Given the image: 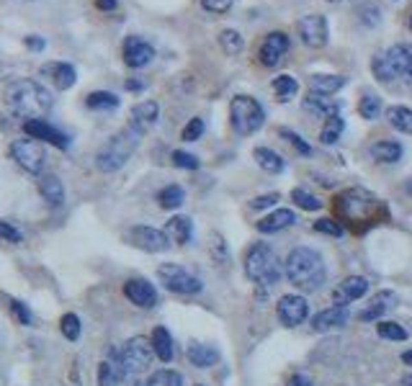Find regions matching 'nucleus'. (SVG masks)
<instances>
[{
    "label": "nucleus",
    "instance_id": "ea45409f",
    "mask_svg": "<svg viewBox=\"0 0 412 386\" xmlns=\"http://www.w3.org/2000/svg\"><path fill=\"white\" fill-rule=\"evenodd\" d=\"M296 88H299V83L291 75H278L274 80V90L276 96H278V101H289L296 93Z\"/></svg>",
    "mask_w": 412,
    "mask_h": 386
},
{
    "label": "nucleus",
    "instance_id": "f3484780",
    "mask_svg": "<svg viewBox=\"0 0 412 386\" xmlns=\"http://www.w3.org/2000/svg\"><path fill=\"white\" fill-rule=\"evenodd\" d=\"M121 54H124V62H127L129 67L139 70V67H145V64L152 62L155 49H152V44H147L145 39H139V36H127Z\"/></svg>",
    "mask_w": 412,
    "mask_h": 386
},
{
    "label": "nucleus",
    "instance_id": "a878e982",
    "mask_svg": "<svg viewBox=\"0 0 412 386\" xmlns=\"http://www.w3.org/2000/svg\"><path fill=\"white\" fill-rule=\"evenodd\" d=\"M304 108L306 111H315V114H319L322 118H332V116H340V106L335 103V101H330L328 96H319V93H306L304 98Z\"/></svg>",
    "mask_w": 412,
    "mask_h": 386
},
{
    "label": "nucleus",
    "instance_id": "58836bf2",
    "mask_svg": "<svg viewBox=\"0 0 412 386\" xmlns=\"http://www.w3.org/2000/svg\"><path fill=\"white\" fill-rule=\"evenodd\" d=\"M376 333L384 337V340H394V343H402V340H407V330L397 324V322H379L376 324Z\"/></svg>",
    "mask_w": 412,
    "mask_h": 386
},
{
    "label": "nucleus",
    "instance_id": "052dcab7",
    "mask_svg": "<svg viewBox=\"0 0 412 386\" xmlns=\"http://www.w3.org/2000/svg\"><path fill=\"white\" fill-rule=\"evenodd\" d=\"M402 386H412V374H407L402 378Z\"/></svg>",
    "mask_w": 412,
    "mask_h": 386
},
{
    "label": "nucleus",
    "instance_id": "7ed1b4c3",
    "mask_svg": "<svg viewBox=\"0 0 412 386\" xmlns=\"http://www.w3.org/2000/svg\"><path fill=\"white\" fill-rule=\"evenodd\" d=\"M371 73L381 83L402 80L407 88H412V47L410 44H394L384 54H376L371 60Z\"/></svg>",
    "mask_w": 412,
    "mask_h": 386
},
{
    "label": "nucleus",
    "instance_id": "e2e57ef3",
    "mask_svg": "<svg viewBox=\"0 0 412 386\" xmlns=\"http://www.w3.org/2000/svg\"><path fill=\"white\" fill-rule=\"evenodd\" d=\"M328 3H340V0H328Z\"/></svg>",
    "mask_w": 412,
    "mask_h": 386
},
{
    "label": "nucleus",
    "instance_id": "f03ea898",
    "mask_svg": "<svg viewBox=\"0 0 412 386\" xmlns=\"http://www.w3.org/2000/svg\"><path fill=\"white\" fill-rule=\"evenodd\" d=\"M286 279L302 291H317L328 279L322 255L312 247H294L286 257Z\"/></svg>",
    "mask_w": 412,
    "mask_h": 386
},
{
    "label": "nucleus",
    "instance_id": "2f4dec72",
    "mask_svg": "<svg viewBox=\"0 0 412 386\" xmlns=\"http://www.w3.org/2000/svg\"><path fill=\"white\" fill-rule=\"evenodd\" d=\"M253 157L265 172H281L284 170V157H281L278 152L268 150V147H255Z\"/></svg>",
    "mask_w": 412,
    "mask_h": 386
},
{
    "label": "nucleus",
    "instance_id": "f8f14e48",
    "mask_svg": "<svg viewBox=\"0 0 412 386\" xmlns=\"http://www.w3.org/2000/svg\"><path fill=\"white\" fill-rule=\"evenodd\" d=\"M276 314H278V320H281L284 327H296V324H302L309 317V304L299 294H286L276 304Z\"/></svg>",
    "mask_w": 412,
    "mask_h": 386
},
{
    "label": "nucleus",
    "instance_id": "4468645a",
    "mask_svg": "<svg viewBox=\"0 0 412 386\" xmlns=\"http://www.w3.org/2000/svg\"><path fill=\"white\" fill-rule=\"evenodd\" d=\"M23 131L32 137V140H42V142H49L54 147H60V150H67L70 147V137L60 131L57 127L52 124H47L44 118H32V121H23Z\"/></svg>",
    "mask_w": 412,
    "mask_h": 386
},
{
    "label": "nucleus",
    "instance_id": "aec40b11",
    "mask_svg": "<svg viewBox=\"0 0 412 386\" xmlns=\"http://www.w3.org/2000/svg\"><path fill=\"white\" fill-rule=\"evenodd\" d=\"M394 307H397V294H394V291H379V294L369 301V307L359 311V320L374 322V320H379L381 314L391 311Z\"/></svg>",
    "mask_w": 412,
    "mask_h": 386
},
{
    "label": "nucleus",
    "instance_id": "1a4fd4ad",
    "mask_svg": "<svg viewBox=\"0 0 412 386\" xmlns=\"http://www.w3.org/2000/svg\"><path fill=\"white\" fill-rule=\"evenodd\" d=\"M155 350L147 337H132L127 340L124 350H121V365H124V374L127 376H139L145 374L149 365H152Z\"/></svg>",
    "mask_w": 412,
    "mask_h": 386
},
{
    "label": "nucleus",
    "instance_id": "412c9836",
    "mask_svg": "<svg viewBox=\"0 0 412 386\" xmlns=\"http://www.w3.org/2000/svg\"><path fill=\"white\" fill-rule=\"evenodd\" d=\"M346 322H348V309L346 307H330V309H322L319 314L312 317V330L315 333H328V330L343 327Z\"/></svg>",
    "mask_w": 412,
    "mask_h": 386
},
{
    "label": "nucleus",
    "instance_id": "9d476101",
    "mask_svg": "<svg viewBox=\"0 0 412 386\" xmlns=\"http://www.w3.org/2000/svg\"><path fill=\"white\" fill-rule=\"evenodd\" d=\"M11 157L16 160L19 168H23L32 175H39L47 162V152H44L42 142L36 140H16L11 144Z\"/></svg>",
    "mask_w": 412,
    "mask_h": 386
},
{
    "label": "nucleus",
    "instance_id": "5701e85b",
    "mask_svg": "<svg viewBox=\"0 0 412 386\" xmlns=\"http://www.w3.org/2000/svg\"><path fill=\"white\" fill-rule=\"evenodd\" d=\"M296 222V214L291 209H278L274 214H268L265 219L258 222V232H263V235H274V232H281L286 227H291Z\"/></svg>",
    "mask_w": 412,
    "mask_h": 386
},
{
    "label": "nucleus",
    "instance_id": "bf43d9fd",
    "mask_svg": "<svg viewBox=\"0 0 412 386\" xmlns=\"http://www.w3.org/2000/svg\"><path fill=\"white\" fill-rule=\"evenodd\" d=\"M402 363L412 368V350H404V353H402Z\"/></svg>",
    "mask_w": 412,
    "mask_h": 386
},
{
    "label": "nucleus",
    "instance_id": "3c124183",
    "mask_svg": "<svg viewBox=\"0 0 412 386\" xmlns=\"http://www.w3.org/2000/svg\"><path fill=\"white\" fill-rule=\"evenodd\" d=\"M281 137H286V140L291 142V144H294V147H296L299 152H302V155H309V152H312V147H309V144H306V142L302 140L299 134H294V131H289V129H281Z\"/></svg>",
    "mask_w": 412,
    "mask_h": 386
},
{
    "label": "nucleus",
    "instance_id": "79ce46f5",
    "mask_svg": "<svg viewBox=\"0 0 412 386\" xmlns=\"http://www.w3.org/2000/svg\"><path fill=\"white\" fill-rule=\"evenodd\" d=\"M291 198H294V204L299 206V209H304V211H317L319 206H322L312 193L302 191V188H294V191H291Z\"/></svg>",
    "mask_w": 412,
    "mask_h": 386
},
{
    "label": "nucleus",
    "instance_id": "6e6d98bb",
    "mask_svg": "<svg viewBox=\"0 0 412 386\" xmlns=\"http://www.w3.org/2000/svg\"><path fill=\"white\" fill-rule=\"evenodd\" d=\"M26 44H29L32 49H36V52H42L44 47H47V42H44L42 36H26Z\"/></svg>",
    "mask_w": 412,
    "mask_h": 386
},
{
    "label": "nucleus",
    "instance_id": "8fccbe9b",
    "mask_svg": "<svg viewBox=\"0 0 412 386\" xmlns=\"http://www.w3.org/2000/svg\"><path fill=\"white\" fill-rule=\"evenodd\" d=\"M0 240H3V242H11V245H19V242H21V232H19L11 222H3V219H0Z\"/></svg>",
    "mask_w": 412,
    "mask_h": 386
},
{
    "label": "nucleus",
    "instance_id": "c03bdc74",
    "mask_svg": "<svg viewBox=\"0 0 412 386\" xmlns=\"http://www.w3.org/2000/svg\"><path fill=\"white\" fill-rule=\"evenodd\" d=\"M173 165L183 168V170H196L199 168V157H193V155H189V152L183 150H175L173 152Z\"/></svg>",
    "mask_w": 412,
    "mask_h": 386
},
{
    "label": "nucleus",
    "instance_id": "39448f33",
    "mask_svg": "<svg viewBox=\"0 0 412 386\" xmlns=\"http://www.w3.org/2000/svg\"><path fill=\"white\" fill-rule=\"evenodd\" d=\"M245 273L247 279L260 286H276L281 281V266L276 260V253L265 242H255L245 255Z\"/></svg>",
    "mask_w": 412,
    "mask_h": 386
},
{
    "label": "nucleus",
    "instance_id": "20e7f679",
    "mask_svg": "<svg viewBox=\"0 0 412 386\" xmlns=\"http://www.w3.org/2000/svg\"><path fill=\"white\" fill-rule=\"evenodd\" d=\"M139 134L137 129H121L119 134H114L111 140L98 150V155H95V168L101 172H117L119 168H124L127 165V160L134 155V150H137L139 144Z\"/></svg>",
    "mask_w": 412,
    "mask_h": 386
},
{
    "label": "nucleus",
    "instance_id": "2eb2a0df",
    "mask_svg": "<svg viewBox=\"0 0 412 386\" xmlns=\"http://www.w3.org/2000/svg\"><path fill=\"white\" fill-rule=\"evenodd\" d=\"M289 52V36L284 31L268 34L258 49V60L263 67H276V64L284 60V54Z\"/></svg>",
    "mask_w": 412,
    "mask_h": 386
},
{
    "label": "nucleus",
    "instance_id": "c756f323",
    "mask_svg": "<svg viewBox=\"0 0 412 386\" xmlns=\"http://www.w3.org/2000/svg\"><path fill=\"white\" fill-rule=\"evenodd\" d=\"M44 73H52L54 86L60 88V90H70V88L75 86V80H77V75H75V67H73V64H67V62L49 64V67H44Z\"/></svg>",
    "mask_w": 412,
    "mask_h": 386
},
{
    "label": "nucleus",
    "instance_id": "37998d69",
    "mask_svg": "<svg viewBox=\"0 0 412 386\" xmlns=\"http://www.w3.org/2000/svg\"><path fill=\"white\" fill-rule=\"evenodd\" d=\"M60 330L67 340H77L80 337V320H77V314H64L62 320H60Z\"/></svg>",
    "mask_w": 412,
    "mask_h": 386
},
{
    "label": "nucleus",
    "instance_id": "6ab92c4d",
    "mask_svg": "<svg viewBox=\"0 0 412 386\" xmlns=\"http://www.w3.org/2000/svg\"><path fill=\"white\" fill-rule=\"evenodd\" d=\"M124 365H121V353L111 350L106 361H101L98 365V386H121L124 378Z\"/></svg>",
    "mask_w": 412,
    "mask_h": 386
},
{
    "label": "nucleus",
    "instance_id": "5fc2aeb1",
    "mask_svg": "<svg viewBox=\"0 0 412 386\" xmlns=\"http://www.w3.org/2000/svg\"><path fill=\"white\" fill-rule=\"evenodd\" d=\"M286 386H315V384H312V378H309V376L296 374V376H291V378H289V384H286Z\"/></svg>",
    "mask_w": 412,
    "mask_h": 386
},
{
    "label": "nucleus",
    "instance_id": "9b49d317",
    "mask_svg": "<svg viewBox=\"0 0 412 386\" xmlns=\"http://www.w3.org/2000/svg\"><path fill=\"white\" fill-rule=\"evenodd\" d=\"M296 31L302 36V42L312 49H319L328 44V18L322 13H309L304 18H299Z\"/></svg>",
    "mask_w": 412,
    "mask_h": 386
},
{
    "label": "nucleus",
    "instance_id": "6e6552de",
    "mask_svg": "<svg viewBox=\"0 0 412 386\" xmlns=\"http://www.w3.org/2000/svg\"><path fill=\"white\" fill-rule=\"evenodd\" d=\"M158 279L173 294H199L204 289L199 276H193L191 270H186L183 266H175V263H162L158 268Z\"/></svg>",
    "mask_w": 412,
    "mask_h": 386
},
{
    "label": "nucleus",
    "instance_id": "49530a36",
    "mask_svg": "<svg viewBox=\"0 0 412 386\" xmlns=\"http://www.w3.org/2000/svg\"><path fill=\"white\" fill-rule=\"evenodd\" d=\"M11 311H13V317L21 322V324H26V327H32L34 317H32V311H29V307H26L23 301L13 299V301H11Z\"/></svg>",
    "mask_w": 412,
    "mask_h": 386
},
{
    "label": "nucleus",
    "instance_id": "423d86ee",
    "mask_svg": "<svg viewBox=\"0 0 412 386\" xmlns=\"http://www.w3.org/2000/svg\"><path fill=\"white\" fill-rule=\"evenodd\" d=\"M332 206H338L340 216H343L353 229L363 232L361 222L374 224L371 219H374V209L379 206V198H374V196H369V193H363V191H346V193H340L338 201Z\"/></svg>",
    "mask_w": 412,
    "mask_h": 386
},
{
    "label": "nucleus",
    "instance_id": "a19ab883",
    "mask_svg": "<svg viewBox=\"0 0 412 386\" xmlns=\"http://www.w3.org/2000/svg\"><path fill=\"white\" fill-rule=\"evenodd\" d=\"M379 111H381V101L376 96H363V98H361L359 114L366 118V121H374V118L379 116Z\"/></svg>",
    "mask_w": 412,
    "mask_h": 386
},
{
    "label": "nucleus",
    "instance_id": "72a5a7b5",
    "mask_svg": "<svg viewBox=\"0 0 412 386\" xmlns=\"http://www.w3.org/2000/svg\"><path fill=\"white\" fill-rule=\"evenodd\" d=\"M85 103L93 111H114L119 106V98L114 93H108V90H95V93L85 98Z\"/></svg>",
    "mask_w": 412,
    "mask_h": 386
},
{
    "label": "nucleus",
    "instance_id": "4d7b16f0",
    "mask_svg": "<svg viewBox=\"0 0 412 386\" xmlns=\"http://www.w3.org/2000/svg\"><path fill=\"white\" fill-rule=\"evenodd\" d=\"M95 5H98L101 11H114V8H117V0H95Z\"/></svg>",
    "mask_w": 412,
    "mask_h": 386
},
{
    "label": "nucleus",
    "instance_id": "ddd939ff",
    "mask_svg": "<svg viewBox=\"0 0 412 386\" xmlns=\"http://www.w3.org/2000/svg\"><path fill=\"white\" fill-rule=\"evenodd\" d=\"M129 242L145 253H162L170 247V240L165 232H160L155 227H134L129 232Z\"/></svg>",
    "mask_w": 412,
    "mask_h": 386
},
{
    "label": "nucleus",
    "instance_id": "a18cd8bd",
    "mask_svg": "<svg viewBox=\"0 0 412 386\" xmlns=\"http://www.w3.org/2000/svg\"><path fill=\"white\" fill-rule=\"evenodd\" d=\"M204 134V121L201 118H191L189 124L183 127V134H180V140L183 142H196Z\"/></svg>",
    "mask_w": 412,
    "mask_h": 386
},
{
    "label": "nucleus",
    "instance_id": "0e129e2a",
    "mask_svg": "<svg viewBox=\"0 0 412 386\" xmlns=\"http://www.w3.org/2000/svg\"><path fill=\"white\" fill-rule=\"evenodd\" d=\"M410 29H412V16H410Z\"/></svg>",
    "mask_w": 412,
    "mask_h": 386
},
{
    "label": "nucleus",
    "instance_id": "a211bd4d",
    "mask_svg": "<svg viewBox=\"0 0 412 386\" xmlns=\"http://www.w3.org/2000/svg\"><path fill=\"white\" fill-rule=\"evenodd\" d=\"M369 291V281L363 276H348V279L338 283V289L332 291V304L335 307H348L356 299H361Z\"/></svg>",
    "mask_w": 412,
    "mask_h": 386
},
{
    "label": "nucleus",
    "instance_id": "de8ad7c7",
    "mask_svg": "<svg viewBox=\"0 0 412 386\" xmlns=\"http://www.w3.org/2000/svg\"><path fill=\"white\" fill-rule=\"evenodd\" d=\"M234 0H201V8L206 13H217V16H222L232 8Z\"/></svg>",
    "mask_w": 412,
    "mask_h": 386
},
{
    "label": "nucleus",
    "instance_id": "bb28decb",
    "mask_svg": "<svg viewBox=\"0 0 412 386\" xmlns=\"http://www.w3.org/2000/svg\"><path fill=\"white\" fill-rule=\"evenodd\" d=\"M149 343H152V350H155V355H158L162 363H170V361H173V355H175V350H173V337H170V333L165 327H155Z\"/></svg>",
    "mask_w": 412,
    "mask_h": 386
},
{
    "label": "nucleus",
    "instance_id": "864d4df0",
    "mask_svg": "<svg viewBox=\"0 0 412 386\" xmlns=\"http://www.w3.org/2000/svg\"><path fill=\"white\" fill-rule=\"evenodd\" d=\"M276 201H278V193H265L260 198H255L253 209H265V206H274Z\"/></svg>",
    "mask_w": 412,
    "mask_h": 386
},
{
    "label": "nucleus",
    "instance_id": "4c0bfd02",
    "mask_svg": "<svg viewBox=\"0 0 412 386\" xmlns=\"http://www.w3.org/2000/svg\"><path fill=\"white\" fill-rule=\"evenodd\" d=\"M343 129H346V124H343V118L340 116L325 118V127H322V131H319V142H322V144H332V142H338V137L343 134Z\"/></svg>",
    "mask_w": 412,
    "mask_h": 386
},
{
    "label": "nucleus",
    "instance_id": "09e8293b",
    "mask_svg": "<svg viewBox=\"0 0 412 386\" xmlns=\"http://www.w3.org/2000/svg\"><path fill=\"white\" fill-rule=\"evenodd\" d=\"M312 229H315V232H322V235H330V237L343 235V227H340L338 222H332V219H319V222H315Z\"/></svg>",
    "mask_w": 412,
    "mask_h": 386
},
{
    "label": "nucleus",
    "instance_id": "f257e3e1",
    "mask_svg": "<svg viewBox=\"0 0 412 386\" xmlns=\"http://www.w3.org/2000/svg\"><path fill=\"white\" fill-rule=\"evenodd\" d=\"M5 103L11 108L16 116L26 118H44L52 108V93L36 83V80H16L11 86L5 88Z\"/></svg>",
    "mask_w": 412,
    "mask_h": 386
},
{
    "label": "nucleus",
    "instance_id": "f704fd0d",
    "mask_svg": "<svg viewBox=\"0 0 412 386\" xmlns=\"http://www.w3.org/2000/svg\"><path fill=\"white\" fill-rule=\"evenodd\" d=\"M183 201H186V193H183L180 185H165V188L158 193V204L162 206V209H168V211L183 206Z\"/></svg>",
    "mask_w": 412,
    "mask_h": 386
},
{
    "label": "nucleus",
    "instance_id": "c85d7f7f",
    "mask_svg": "<svg viewBox=\"0 0 412 386\" xmlns=\"http://www.w3.org/2000/svg\"><path fill=\"white\" fill-rule=\"evenodd\" d=\"M346 86L343 75H312L309 77V90L319 96H335L340 88Z\"/></svg>",
    "mask_w": 412,
    "mask_h": 386
},
{
    "label": "nucleus",
    "instance_id": "cd10ccee",
    "mask_svg": "<svg viewBox=\"0 0 412 386\" xmlns=\"http://www.w3.org/2000/svg\"><path fill=\"white\" fill-rule=\"evenodd\" d=\"M186 355H189V361L196 365V368H209V365H214L219 361V353L214 350L212 345H204V343H191Z\"/></svg>",
    "mask_w": 412,
    "mask_h": 386
},
{
    "label": "nucleus",
    "instance_id": "603ef678",
    "mask_svg": "<svg viewBox=\"0 0 412 386\" xmlns=\"http://www.w3.org/2000/svg\"><path fill=\"white\" fill-rule=\"evenodd\" d=\"M361 13H363V23L366 26H374V23L379 21V8H374V5H363Z\"/></svg>",
    "mask_w": 412,
    "mask_h": 386
},
{
    "label": "nucleus",
    "instance_id": "e433bc0d",
    "mask_svg": "<svg viewBox=\"0 0 412 386\" xmlns=\"http://www.w3.org/2000/svg\"><path fill=\"white\" fill-rule=\"evenodd\" d=\"M142 386H183V376H180L178 371L162 368V371H155Z\"/></svg>",
    "mask_w": 412,
    "mask_h": 386
},
{
    "label": "nucleus",
    "instance_id": "13d9d810",
    "mask_svg": "<svg viewBox=\"0 0 412 386\" xmlns=\"http://www.w3.org/2000/svg\"><path fill=\"white\" fill-rule=\"evenodd\" d=\"M127 90H142V83L139 80H127Z\"/></svg>",
    "mask_w": 412,
    "mask_h": 386
},
{
    "label": "nucleus",
    "instance_id": "b1692460",
    "mask_svg": "<svg viewBox=\"0 0 412 386\" xmlns=\"http://www.w3.org/2000/svg\"><path fill=\"white\" fill-rule=\"evenodd\" d=\"M39 193H42V198L52 209L64 204V185L57 175H42L39 178Z\"/></svg>",
    "mask_w": 412,
    "mask_h": 386
},
{
    "label": "nucleus",
    "instance_id": "393cba45",
    "mask_svg": "<svg viewBox=\"0 0 412 386\" xmlns=\"http://www.w3.org/2000/svg\"><path fill=\"white\" fill-rule=\"evenodd\" d=\"M165 235H168L170 242L175 245H186L193 235V222L189 216H173L168 224H165Z\"/></svg>",
    "mask_w": 412,
    "mask_h": 386
},
{
    "label": "nucleus",
    "instance_id": "c9c22d12",
    "mask_svg": "<svg viewBox=\"0 0 412 386\" xmlns=\"http://www.w3.org/2000/svg\"><path fill=\"white\" fill-rule=\"evenodd\" d=\"M219 47L224 49V54H230V57H234V54L243 52V36H240V31H234V29H224L222 34H219Z\"/></svg>",
    "mask_w": 412,
    "mask_h": 386
},
{
    "label": "nucleus",
    "instance_id": "dca6fc26",
    "mask_svg": "<svg viewBox=\"0 0 412 386\" xmlns=\"http://www.w3.org/2000/svg\"><path fill=\"white\" fill-rule=\"evenodd\" d=\"M124 296L139 309H152L158 304V291L145 279H132L124 283Z\"/></svg>",
    "mask_w": 412,
    "mask_h": 386
},
{
    "label": "nucleus",
    "instance_id": "4be33fe9",
    "mask_svg": "<svg viewBox=\"0 0 412 386\" xmlns=\"http://www.w3.org/2000/svg\"><path fill=\"white\" fill-rule=\"evenodd\" d=\"M158 114H160V106L155 101H142L137 106L132 108V121H129V127L137 129L139 134H145L155 121H158Z\"/></svg>",
    "mask_w": 412,
    "mask_h": 386
},
{
    "label": "nucleus",
    "instance_id": "473e14b6",
    "mask_svg": "<svg viewBox=\"0 0 412 386\" xmlns=\"http://www.w3.org/2000/svg\"><path fill=\"white\" fill-rule=\"evenodd\" d=\"M371 157L376 162H397L402 157V144L400 142H376L371 147Z\"/></svg>",
    "mask_w": 412,
    "mask_h": 386
},
{
    "label": "nucleus",
    "instance_id": "680f3d73",
    "mask_svg": "<svg viewBox=\"0 0 412 386\" xmlns=\"http://www.w3.org/2000/svg\"><path fill=\"white\" fill-rule=\"evenodd\" d=\"M407 193H410V196H412V178H410V181H407Z\"/></svg>",
    "mask_w": 412,
    "mask_h": 386
},
{
    "label": "nucleus",
    "instance_id": "7c9ffc66",
    "mask_svg": "<svg viewBox=\"0 0 412 386\" xmlns=\"http://www.w3.org/2000/svg\"><path fill=\"white\" fill-rule=\"evenodd\" d=\"M387 121L402 134H412V108L407 106H389L387 108Z\"/></svg>",
    "mask_w": 412,
    "mask_h": 386
},
{
    "label": "nucleus",
    "instance_id": "0eeeda50",
    "mask_svg": "<svg viewBox=\"0 0 412 386\" xmlns=\"http://www.w3.org/2000/svg\"><path fill=\"white\" fill-rule=\"evenodd\" d=\"M230 121H232V129L243 137H250L258 129L263 127L265 121V111L263 106L250 96H237L232 98V106H230Z\"/></svg>",
    "mask_w": 412,
    "mask_h": 386
}]
</instances>
